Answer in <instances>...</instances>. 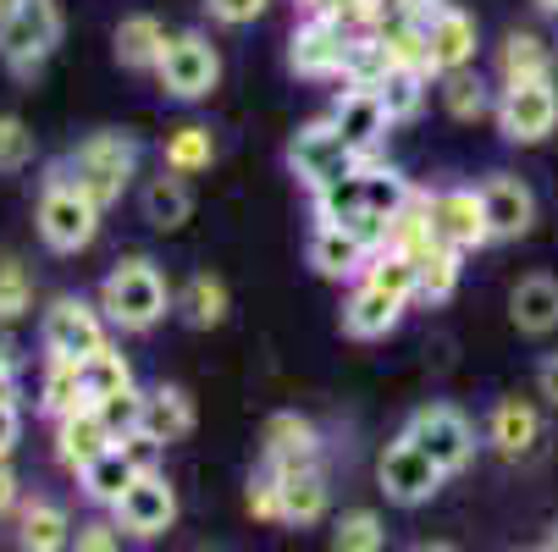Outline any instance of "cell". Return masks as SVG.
Returning <instances> with one entry per match:
<instances>
[{
    "mask_svg": "<svg viewBox=\"0 0 558 552\" xmlns=\"http://www.w3.org/2000/svg\"><path fill=\"white\" fill-rule=\"evenodd\" d=\"M410 304H421V266H415L410 255L376 249V260L365 266V277L349 282V298H343V338L376 343V338L398 332V321L410 315Z\"/></svg>",
    "mask_w": 558,
    "mask_h": 552,
    "instance_id": "6da1fadb",
    "label": "cell"
},
{
    "mask_svg": "<svg viewBox=\"0 0 558 552\" xmlns=\"http://www.w3.org/2000/svg\"><path fill=\"white\" fill-rule=\"evenodd\" d=\"M410 199H415L410 177H404V172H392V167H381L376 155H371L365 167H354V172L338 177L332 188L310 194V210H315V221L360 226V232H371V238L381 244V238H387V221L404 210Z\"/></svg>",
    "mask_w": 558,
    "mask_h": 552,
    "instance_id": "7a4b0ae2",
    "label": "cell"
},
{
    "mask_svg": "<svg viewBox=\"0 0 558 552\" xmlns=\"http://www.w3.org/2000/svg\"><path fill=\"white\" fill-rule=\"evenodd\" d=\"M95 304L106 309L111 332H122V338H144V332H155V327L167 321L172 287H167V277H161V266H155V260L128 255V260H117V266L106 271Z\"/></svg>",
    "mask_w": 558,
    "mask_h": 552,
    "instance_id": "3957f363",
    "label": "cell"
},
{
    "mask_svg": "<svg viewBox=\"0 0 558 552\" xmlns=\"http://www.w3.org/2000/svg\"><path fill=\"white\" fill-rule=\"evenodd\" d=\"M66 17L61 0H12L0 12V66H7L17 84H34V77L50 66V56L61 50Z\"/></svg>",
    "mask_w": 558,
    "mask_h": 552,
    "instance_id": "277c9868",
    "label": "cell"
},
{
    "mask_svg": "<svg viewBox=\"0 0 558 552\" xmlns=\"http://www.w3.org/2000/svg\"><path fill=\"white\" fill-rule=\"evenodd\" d=\"M100 216H106V210L61 172V161L45 172L39 205H34V226H39V244H45L50 255H84V249L100 238Z\"/></svg>",
    "mask_w": 558,
    "mask_h": 552,
    "instance_id": "5b68a950",
    "label": "cell"
},
{
    "mask_svg": "<svg viewBox=\"0 0 558 552\" xmlns=\"http://www.w3.org/2000/svg\"><path fill=\"white\" fill-rule=\"evenodd\" d=\"M61 172L84 188L100 210H111V205L128 194V183L138 177V138H133V133H117V127H100V133H89L84 144H77V149H66Z\"/></svg>",
    "mask_w": 558,
    "mask_h": 552,
    "instance_id": "8992f818",
    "label": "cell"
},
{
    "mask_svg": "<svg viewBox=\"0 0 558 552\" xmlns=\"http://www.w3.org/2000/svg\"><path fill=\"white\" fill-rule=\"evenodd\" d=\"M371 155H360L343 133H338V122L332 116H322V122H304L293 138H288V149H282V167H288V177L304 188V194H322V188H332L338 177H349L354 167H365Z\"/></svg>",
    "mask_w": 558,
    "mask_h": 552,
    "instance_id": "52a82bcc",
    "label": "cell"
},
{
    "mask_svg": "<svg viewBox=\"0 0 558 552\" xmlns=\"http://www.w3.org/2000/svg\"><path fill=\"white\" fill-rule=\"evenodd\" d=\"M155 84H161V95L178 100V106H199V100H210L216 84H221V50L210 45V34H199V28H178V34L167 39L161 66H155Z\"/></svg>",
    "mask_w": 558,
    "mask_h": 552,
    "instance_id": "ba28073f",
    "label": "cell"
},
{
    "mask_svg": "<svg viewBox=\"0 0 558 552\" xmlns=\"http://www.w3.org/2000/svg\"><path fill=\"white\" fill-rule=\"evenodd\" d=\"M39 343H45V359H95L111 348V321L95 298H77V293H61L45 321H39Z\"/></svg>",
    "mask_w": 558,
    "mask_h": 552,
    "instance_id": "9c48e42d",
    "label": "cell"
},
{
    "mask_svg": "<svg viewBox=\"0 0 558 552\" xmlns=\"http://www.w3.org/2000/svg\"><path fill=\"white\" fill-rule=\"evenodd\" d=\"M442 481H448V469H442L410 431H398V437L387 442L381 464H376V487L387 492L392 508H421V503H432V498L442 492Z\"/></svg>",
    "mask_w": 558,
    "mask_h": 552,
    "instance_id": "30bf717a",
    "label": "cell"
},
{
    "mask_svg": "<svg viewBox=\"0 0 558 552\" xmlns=\"http://www.w3.org/2000/svg\"><path fill=\"white\" fill-rule=\"evenodd\" d=\"M498 133L520 149L547 144L558 133V77H542V84H504L498 89V111H493Z\"/></svg>",
    "mask_w": 558,
    "mask_h": 552,
    "instance_id": "8fae6325",
    "label": "cell"
},
{
    "mask_svg": "<svg viewBox=\"0 0 558 552\" xmlns=\"http://www.w3.org/2000/svg\"><path fill=\"white\" fill-rule=\"evenodd\" d=\"M111 519L122 525V536L133 541H161L178 525V487L167 481V469H138L133 487L117 498Z\"/></svg>",
    "mask_w": 558,
    "mask_h": 552,
    "instance_id": "7c38bea8",
    "label": "cell"
},
{
    "mask_svg": "<svg viewBox=\"0 0 558 552\" xmlns=\"http://www.w3.org/2000/svg\"><path fill=\"white\" fill-rule=\"evenodd\" d=\"M349 28L332 17V12H315L293 28L288 39V66L310 84H343V61H349Z\"/></svg>",
    "mask_w": 558,
    "mask_h": 552,
    "instance_id": "4fadbf2b",
    "label": "cell"
},
{
    "mask_svg": "<svg viewBox=\"0 0 558 552\" xmlns=\"http://www.w3.org/2000/svg\"><path fill=\"white\" fill-rule=\"evenodd\" d=\"M376 238L371 232H360V226H332V221H315L310 226V244H304V255H310V271L322 277V282H360L365 277V266L376 260Z\"/></svg>",
    "mask_w": 558,
    "mask_h": 552,
    "instance_id": "5bb4252c",
    "label": "cell"
},
{
    "mask_svg": "<svg viewBox=\"0 0 558 552\" xmlns=\"http://www.w3.org/2000/svg\"><path fill=\"white\" fill-rule=\"evenodd\" d=\"M404 431L448 469V476H459V469L475 458V447H482V442H475V426H470L453 404H421V409L410 415Z\"/></svg>",
    "mask_w": 558,
    "mask_h": 552,
    "instance_id": "9a60e30c",
    "label": "cell"
},
{
    "mask_svg": "<svg viewBox=\"0 0 558 552\" xmlns=\"http://www.w3.org/2000/svg\"><path fill=\"white\" fill-rule=\"evenodd\" d=\"M426 205H432V226H437V238H442L448 249L470 255V249H487V244H493L482 188H437V194H426Z\"/></svg>",
    "mask_w": 558,
    "mask_h": 552,
    "instance_id": "2e32d148",
    "label": "cell"
},
{
    "mask_svg": "<svg viewBox=\"0 0 558 552\" xmlns=\"http://www.w3.org/2000/svg\"><path fill=\"white\" fill-rule=\"evenodd\" d=\"M322 431H315L310 415L299 409H277L266 426H260V464L266 469H310L322 464Z\"/></svg>",
    "mask_w": 558,
    "mask_h": 552,
    "instance_id": "e0dca14e",
    "label": "cell"
},
{
    "mask_svg": "<svg viewBox=\"0 0 558 552\" xmlns=\"http://www.w3.org/2000/svg\"><path fill=\"white\" fill-rule=\"evenodd\" d=\"M277 476V525H322L332 508V487H327V469L310 464V469H271Z\"/></svg>",
    "mask_w": 558,
    "mask_h": 552,
    "instance_id": "ac0fdd59",
    "label": "cell"
},
{
    "mask_svg": "<svg viewBox=\"0 0 558 552\" xmlns=\"http://www.w3.org/2000/svg\"><path fill=\"white\" fill-rule=\"evenodd\" d=\"M482 205H487V226H493V244H514L536 226V194L509 177V172H493L482 183Z\"/></svg>",
    "mask_w": 558,
    "mask_h": 552,
    "instance_id": "d6986e66",
    "label": "cell"
},
{
    "mask_svg": "<svg viewBox=\"0 0 558 552\" xmlns=\"http://www.w3.org/2000/svg\"><path fill=\"white\" fill-rule=\"evenodd\" d=\"M475 17L459 12V7H442L432 23H426V61H432V77H448V72H464L475 66Z\"/></svg>",
    "mask_w": 558,
    "mask_h": 552,
    "instance_id": "ffe728a7",
    "label": "cell"
},
{
    "mask_svg": "<svg viewBox=\"0 0 558 552\" xmlns=\"http://www.w3.org/2000/svg\"><path fill=\"white\" fill-rule=\"evenodd\" d=\"M482 442H487L498 458H531V453L542 447V415H536V404H525V398H498V404L487 409Z\"/></svg>",
    "mask_w": 558,
    "mask_h": 552,
    "instance_id": "44dd1931",
    "label": "cell"
},
{
    "mask_svg": "<svg viewBox=\"0 0 558 552\" xmlns=\"http://www.w3.org/2000/svg\"><path fill=\"white\" fill-rule=\"evenodd\" d=\"M194 426H199V415H194L189 387H178V381H161V387H149V392H144V415H138V431H144L149 442L172 447V442L194 437Z\"/></svg>",
    "mask_w": 558,
    "mask_h": 552,
    "instance_id": "7402d4cb",
    "label": "cell"
},
{
    "mask_svg": "<svg viewBox=\"0 0 558 552\" xmlns=\"http://www.w3.org/2000/svg\"><path fill=\"white\" fill-rule=\"evenodd\" d=\"M327 116L338 122V133H343L360 155H376V144H381L387 127H392V116H387V106H381V89H338V100H332Z\"/></svg>",
    "mask_w": 558,
    "mask_h": 552,
    "instance_id": "603a6c76",
    "label": "cell"
},
{
    "mask_svg": "<svg viewBox=\"0 0 558 552\" xmlns=\"http://www.w3.org/2000/svg\"><path fill=\"white\" fill-rule=\"evenodd\" d=\"M106 447H117V437H111V426H106V415L95 404H84V409H72V415L56 420V458L72 469V476L84 464H95Z\"/></svg>",
    "mask_w": 558,
    "mask_h": 552,
    "instance_id": "cb8c5ba5",
    "label": "cell"
},
{
    "mask_svg": "<svg viewBox=\"0 0 558 552\" xmlns=\"http://www.w3.org/2000/svg\"><path fill=\"white\" fill-rule=\"evenodd\" d=\"M72 519L56 498H23L17 503V552H72Z\"/></svg>",
    "mask_w": 558,
    "mask_h": 552,
    "instance_id": "d4e9b609",
    "label": "cell"
},
{
    "mask_svg": "<svg viewBox=\"0 0 558 552\" xmlns=\"http://www.w3.org/2000/svg\"><path fill=\"white\" fill-rule=\"evenodd\" d=\"M509 321H514L520 338H547V332H558V282H553L547 271L514 282V293H509Z\"/></svg>",
    "mask_w": 558,
    "mask_h": 552,
    "instance_id": "484cf974",
    "label": "cell"
},
{
    "mask_svg": "<svg viewBox=\"0 0 558 552\" xmlns=\"http://www.w3.org/2000/svg\"><path fill=\"white\" fill-rule=\"evenodd\" d=\"M542 77H558V50L542 34L514 28L498 45V84H542Z\"/></svg>",
    "mask_w": 558,
    "mask_h": 552,
    "instance_id": "4316f807",
    "label": "cell"
},
{
    "mask_svg": "<svg viewBox=\"0 0 558 552\" xmlns=\"http://www.w3.org/2000/svg\"><path fill=\"white\" fill-rule=\"evenodd\" d=\"M167 23L161 17H149V12H133V17H122L117 23V34H111V50H117V61L128 66V72H155L161 66V56H167Z\"/></svg>",
    "mask_w": 558,
    "mask_h": 552,
    "instance_id": "83f0119b",
    "label": "cell"
},
{
    "mask_svg": "<svg viewBox=\"0 0 558 552\" xmlns=\"http://www.w3.org/2000/svg\"><path fill=\"white\" fill-rule=\"evenodd\" d=\"M172 309L183 315V327H194V332H210V327H221L227 321V309H232V293H227V282L216 277V271H194L178 293H172Z\"/></svg>",
    "mask_w": 558,
    "mask_h": 552,
    "instance_id": "f1b7e54d",
    "label": "cell"
},
{
    "mask_svg": "<svg viewBox=\"0 0 558 552\" xmlns=\"http://www.w3.org/2000/svg\"><path fill=\"white\" fill-rule=\"evenodd\" d=\"M138 210H144V221H149L155 232H178V226H189V216H194V188H189V177H178V172L161 167V177H149V183H144Z\"/></svg>",
    "mask_w": 558,
    "mask_h": 552,
    "instance_id": "f546056e",
    "label": "cell"
},
{
    "mask_svg": "<svg viewBox=\"0 0 558 552\" xmlns=\"http://www.w3.org/2000/svg\"><path fill=\"white\" fill-rule=\"evenodd\" d=\"M133 476H138V464H133V458L122 453V442H117V447H106L95 464L77 469V487H84V498H89V503L117 508V498L133 487Z\"/></svg>",
    "mask_w": 558,
    "mask_h": 552,
    "instance_id": "4dcf8cb0",
    "label": "cell"
},
{
    "mask_svg": "<svg viewBox=\"0 0 558 552\" xmlns=\"http://www.w3.org/2000/svg\"><path fill=\"white\" fill-rule=\"evenodd\" d=\"M89 392H84V365L77 359H45V376H39V415L45 420H61L72 409H84Z\"/></svg>",
    "mask_w": 558,
    "mask_h": 552,
    "instance_id": "1f68e13d",
    "label": "cell"
},
{
    "mask_svg": "<svg viewBox=\"0 0 558 552\" xmlns=\"http://www.w3.org/2000/svg\"><path fill=\"white\" fill-rule=\"evenodd\" d=\"M210 161H216V138H210V127H199V122L172 127L167 144H161V167L178 172V177H199V172H210Z\"/></svg>",
    "mask_w": 558,
    "mask_h": 552,
    "instance_id": "d6a6232c",
    "label": "cell"
},
{
    "mask_svg": "<svg viewBox=\"0 0 558 552\" xmlns=\"http://www.w3.org/2000/svg\"><path fill=\"white\" fill-rule=\"evenodd\" d=\"M426 100H432V72H421V66H392V72L381 77V106H387L392 127H398V122H415V116L426 111Z\"/></svg>",
    "mask_w": 558,
    "mask_h": 552,
    "instance_id": "836d02e7",
    "label": "cell"
},
{
    "mask_svg": "<svg viewBox=\"0 0 558 552\" xmlns=\"http://www.w3.org/2000/svg\"><path fill=\"white\" fill-rule=\"evenodd\" d=\"M392 72V50L376 34H354L349 39V61H343V89H381V77Z\"/></svg>",
    "mask_w": 558,
    "mask_h": 552,
    "instance_id": "e575fe53",
    "label": "cell"
},
{
    "mask_svg": "<svg viewBox=\"0 0 558 552\" xmlns=\"http://www.w3.org/2000/svg\"><path fill=\"white\" fill-rule=\"evenodd\" d=\"M437 95H442V111L453 116V122H482V116H493L498 111V100L487 95V84L475 77L470 66L464 72H448V77H437Z\"/></svg>",
    "mask_w": 558,
    "mask_h": 552,
    "instance_id": "d590c367",
    "label": "cell"
},
{
    "mask_svg": "<svg viewBox=\"0 0 558 552\" xmlns=\"http://www.w3.org/2000/svg\"><path fill=\"white\" fill-rule=\"evenodd\" d=\"M327 552H387V525L376 508H349L332 519Z\"/></svg>",
    "mask_w": 558,
    "mask_h": 552,
    "instance_id": "8d00e7d4",
    "label": "cell"
},
{
    "mask_svg": "<svg viewBox=\"0 0 558 552\" xmlns=\"http://www.w3.org/2000/svg\"><path fill=\"white\" fill-rule=\"evenodd\" d=\"M128 387H133V365H128L122 348H106V354L84 359V392H89V404H106V398H117V392H128Z\"/></svg>",
    "mask_w": 558,
    "mask_h": 552,
    "instance_id": "74e56055",
    "label": "cell"
},
{
    "mask_svg": "<svg viewBox=\"0 0 558 552\" xmlns=\"http://www.w3.org/2000/svg\"><path fill=\"white\" fill-rule=\"evenodd\" d=\"M34 309V277L17 255H0V327H17Z\"/></svg>",
    "mask_w": 558,
    "mask_h": 552,
    "instance_id": "f35d334b",
    "label": "cell"
},
{
    "mask_svg": "<svg viewBox=\"0 0 558 552\" xmlns=\"http://www.w3.org/2000/svg\"><path fill=\"white\" fill-rule=\"evenodd\" d=\"M459 271H464V255L437 244L426 260H421V304H448L453 287H459Z\"/></svg>",
    "mask_w": 558,
    "mask_h": 552,
    "instance_id": "ab89813d",
    "label": "cell"
},
{
    "mask_svg": "<svg viewBox=\"0 0 558 552\" xmlns=\"http://www.w3.org/2000/svg\"><path fill=\"white\" fill-rule=\"evenodd\" d=\"M23 167H34V133L17 111H0V172L12 177Z\"/></svg>",
    "mask_w": 558,
    "mask_h": 552,
    "instance_id": "60d3db41",
    "label": "cell"
},
{
    "mask_svg": "<svg viewBox=\"0 0 558 552\" xmlns=\"http://www.w3.org/2000/svg\"><path fill=\"white\" fill-rule=\"evenodd\" d=\"M95 409L106 415L111 437L122 442V437H133V431H138V415H144V392H138V387H128V392H117V398H106V404H95Z\"/></svg>",
    "mask_w": 558,
    "mask_h": 552,
    "instance_id": "b9f144b4",
    "label": "cell"
},
{
    "mask_svg": "<svg viewBox=\"0 0 558 552\" xmlns=\"http://www.w3.org/2000/svg\"><path fill=\"white\" fill-rule=\"evenodd\" d=\"M72 552H122V525L117 519H84L72 530Z\"/></svg>",
    "mask_w": 558,
    "mask_h": 552,
    "instance_id": "7bdbcfd3",
    "label": "cell"
},
{
    "mask_svg": "<svg viewBox=\"0 0 558 552\" xmlns=\"http://www.w3.org/2000/svg\"><path fill=\"white\" fill-rule=\"evenodd\" d=\"M271 0H205V12L221 23V28H250L255 17H266Z\"/></svg>",
    "mask_w": 558,
    "mask_h": 552,
    "instance_id": "ee69618b",
    "label": "cell"
},
{
    "mask_svg": "<svg viewBox=\"0 0 558 552\" xmlns=\"http://www.w3.org/2000/svg\"><path fill=\"white\" fill-rule=\"evenodd\" d=\"M23 442V409L17 404H0V458H12Z\"/></svg>",
    "mask_w": 558,
    "mask_h": 552,
    "instance_id": "f6af8a7d",
    "label": "cell"
},
{
    "mask_svg": "<svg viewBox=\"0 0 558 552\" xmlns=\"http://www.w3.org/2000/svg\"><path fill=\"white\" fill-rule=\"evenodd\" d=\"M17 503H23L17 469H12V458H0V519H7V514H17Z\"/></svg>",
    "mask_w": 558,
    "mask_h": 552,
    "instance_id": "bcb514c9",
    "label": "cell"
},
{
    "mask_svg": "<svg viewBox=\"0 0 558 552\" xmlns=\"http://www.w3.org/2000/svg\"><path fill=\"white\" fill-rule=\"evenodd\" d=\"M536 392L547 398V409H558V354H547V359L536 365Z\"/></svg>",
    "mask_w": 558,
    "mask_h": 552,
    "instance_id": "7dc6e473",
    "label": "cell"
},
{
    "mask_svg": "<svg viewBox=\"0 0 558 552\" xmlns=\"http://www.w3.org/2000/svg\"><path fill=\"white\" fill-rule=\"evenodd\" d=\"M0 370H17V338H12V327H0Z\"/></svg>",
    "mask_w": 558,
    "mask_h": 552,
    "instance_id": "c3c4849f",
    "label": "cell"
},
{
    "mask_svg": "<svg viewBox=\"0 0 558 552\" xmlns=\"http://www.w3.org/2000/svg\"><path fill=\"white\" fill-rule=\"evenodd\" d=\"M23 398V381H17V370H0V404H17Z\"/></svg>",
    "mask_w": 558,
    "mask_h": 552,
    "instance_id": "681fc988",
    "label": "cell"
},
{
    "mask_svg": "<svg viewBox=\"0 0 558 552\" xmlns=\"http://www.w3.org/2000/svg\"><path fill=\"white\" fill-rule=\"evenodd\" d=\"M410 552H459V547H453V541H415Z\"/></svg>",
    "mask_w": 558,
    "mask_h": 552,
    "instance_id": "f907efd6",
    "label": "cell"
},
{
    "mask_svg": "<svg viewBox=\"0 0 558 552\" xmlns=\"http://www.w3.org/2000/svg\"><path fill=\"white\" fill-rule=\"evenodd\" d=\"M299 7H304V17H315V12H332L338 0H299Z\"/></svg>",
    "mask_w": 558,
    "mask_h": 552,
    "instance_id": "816d5d0a",
    "label": "cell"
},
{
    "mask_svg": "<svg viewBox=\"0 0 558 552\" xmlns=\"http://www.w3.org/2000/svg\"><path fill=\"white\" fill-rule=\"evenodd\" d=\"M542 552H558V519L547 525V541H542Z\"/></svg>",
    "mask_w": 558,
    "mask_h": 552,
    "instance_id": "f5cc1de1",
    "label": "cell"
},
{
    "mask_svg": "<svg viewBox=\"0 0 558 552\" xmlns=\"http://www.w3.org/2000/svg\"><path fill=\"white\" fill-rule=\"evenodd\" d=\"M531 7H536L542 17H558V0H531Z\"/></svg>",
    "mask_w": 558,
    "mask_h": 552,
    "instance_id": "db71d44e",
    "label": "cell"
},
{
    "mask_svg": "<svg viewBox=\"0 0 558 552\" xmlns=\"http://www.w3.org/2000/svg\"><path fill=\"white\" fill-rule=\"evenodd\" d=\"M7 7H12V0H0V12H7Z\"/></svg>",
    "mask_w": 558,
    "mask_h": 552,
    "instance_id": "11a10c76",
    "label": "cell"
},
{
    "mask_svg": "<svg viewBox=\"0 0 558 552\" xmlns=\"http://www.w3.org/2000/svg\"><path fill=\"white\" fill-rule=\"evenodd\" d=\"M536 552H542V547H536Z\"/></svg>",
    "mask_w": 558,
    "mask_h": 552,
    "instance_id": "9f6ffc18",
    "label": "cell"
}]
</instances>
